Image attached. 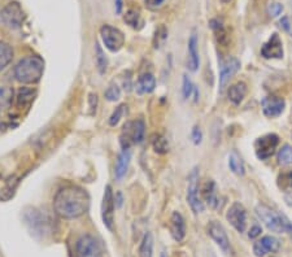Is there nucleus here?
Instances as JSON below:
<instances>
[{
	"label": "nucleus",
	"instance_id": "obj_1",
	"mask_svg": "<svg viewBox=\"0 0 292 257\" xmlns=\"http://www.w3.org/2000/svg\"><path fill=\"white\" fill-rule=\"evenodd\" d=\"M90 208V195L80 186H66L57 191L53 209L61 218L73 219L83 215Z\"/></svg>",
	"mask_w": 292,
	"mask_h": 257
},
{
	"label": "nucleus",
	"instance_id": "obj_2",
	"mask_svg": "<svg viewBox=\"0 0 292 257\" xmlns=\"http://www.w3.org/2000/svg\"><path fill=\"white\" fill-rule=\"evenodd\" d=\"M43 73H44V60L35 55L23 57L15 66L16 80L23 85L37 84L43 77Z\"/></svg>",
	"mask_w": 292,
	"mask_h": 257
},
{
	"label": "nucleus",
	"instance_id": "obj_3",
	"mask_svg": "<svg viewBox=\"0 0 292 257\" xmlns=\"http://www.w3.org/2000/svg\"><path fill=\"white\" fill-rule=\"evenodd\" d=\"M256 213L260 217L262 222L265 223V226L273 233H287V231H292V223L290 222V219L286 217L285 214L275 212L274 209L269 208L264 204L257 205L256 208Z\"/></svg>",
	"mask_w": 292,
	"mask_h": 257
},
{
	"label": "nucleus",
	"instance_id": "obj_4",
	"mask_svg": "<svg viewBox=\"0 0 292 257\" xmlns=\"http://www.w3.org/2000/svg\"><path fill=\"white\" fill-rule=\"evenodd\" d=\"M23 221L27 229L35 238H43L44 235L51 233L49 221L37 208H26L23 211Z\"/></svg>",
	"mask_w": 292,
	"mask_h": 257
},
{
	"label": "nucleus",
	"instance_id": "obj_5",
	"mask_svg": "<svg viewBox=\"0 0 292 257\" xmlns=\"http://www.w3.org/2000/svg\"><path fill=\"white\" fill-rule=\"evenodd\" d=\"M146 125L143 120L129 121L124 125L121 134L122 150H129L131 144H139L145 139Z\"/></svg>",
	"mask_w": 292,
	"mask_h": 257
},
{
	"label": "nucleus",
	"instance_id": "obj_6",
	"mask_svg": "<svg viewBox=\"0 0 292 257\" xmlns=\"http://www.w3.org/2000/svg\"><path fill=\"white\" fill-rule=\"evenodd\" d=\"M0 21L9 29H19L22 26L25 21V12L21 4L17 1H11L0 12Z\"/></svg>",
	"mask_w": 292,
	"mask_h": 257
},
{
	"label": "nucleus",
	"instance_id": "obj_7",
	"mask_svg": "<svg viewBox=\"0 0 292 257\" xmlns=\"http://www.w3.org/2000/svg\"><path fill=\"white\" fill-rule=\"evenodd\" d=\"M100 37L103 43L112 52H117L125 44V35L120 29L112 25H103L100 29Z\"/></svg>",
	"mask_w": 292,
	"mask_h": 257
},
{
	"label": "nucleus",
	"instance_id": "obj_8",
	"mask_svg": "<svg viewBox=\"0 0 292 257\" xmlns=\"http://www.w3.org/2000/svg\"><path fill=\"white\" fill-rule=\"evenodd\" d=\"M187 201L194 213L204 212V203L199 197V169L194 168L188 175V186H187Z\"/></svg>",
	"mask_w": 292,
	"mask_h": 257
},
{
	"label": "nucleus",
	"instance_id": "obj_9",
	"mask_svg": "<svg viewBox=\"0 0 292 257\" xmlns=\"http://www.w3.org/2000/svg\"><path fill=\"white\" fill-rule=\"evenodd\" d=\"M279 144V136L277 134H266V135L258 138L254 142V151L256 156L260 160H268L273 156Z\"/></svg>",
	"mask_w": 292,
	"mask_h": 257
},
{
	"label": "nucleus",
	"instance_id": "obj_10",
	"mask_svg": "<svg viewBox=\"0 0 292 257\" xmlns=\"http://www.w3.org/2000/svg\"><path fill=\"white\" fill-rule=\"evenodd\" d=\"M76 257H103L102 248L92 235H82L76 243Z\"/></svg>",
	"mask_w": 292,
	"mask_h": 257
},
{
	"label": "nucleus",
	"instance_id": "obj_11",
	"mask_svg": "<svg viewBox=\"0 0 292 257\" xmlns=\"http://www.w3.org/2000/svg\"><path fill=\"white\" fill-rule=\"evenodd\" d=\"M208 234L209 236L216 242V244L224 251L225 255L228 256H234V250H232L230 240L228 238V234L225 231L224 226L218 223L217 221H212L208 225Z\"/></svg>",
	"mask_w": 292,
	"mask_h": 257
},
{
	"label": "nucleus",
	"instance_id": "obj_12",
	"mask_svg": "<svg viewBox=\"0 0 292 257\" xmlns=\"http://www.w3.org/2000/svg\"><path fill=\"white\" fill-rule=\"evenodd\" d=\"M114 208H116V203H114L113 191H112V187L108 185L104 190V196H103L102 217L103 222L106 226V229H109V230H113Z\"/></svg>",
	"mask_w": 292,
	"mask_h": 257
},
{
	"label": "nucleus",
	"instance_id": "obj_13",
	"mask_svg": "<svg viewBox=\"0 0 292 257\" xmlns=\"http://www.w3.org/2000/svg\"><path fill=\"white\" fill-rule=\"evenodd\" d=\"M226 219L238 233H244L247 227V211L243 205L235 201L229 208L226 213Z\"/></svg>",
	"mask_w": 292,
	"mask_h": 257
},
{
	"label": "nucleus",
	"instance_id": "obj_14",
	"mask_svg": "<svg viewBox=\"0 0 292 257\" xmlns=\"http://www.w3.org/2000/svg\"><path fill=\"white\" fill-rule=\"evenodd\" d=\"M261 107H262V112H264V114H265L266 117L275 118L283 113V110H285V107H286V102L282 98H279V96L269 95V96H266V98L262 99Z\"/></svg>",
	"mask_w": 292,
	"mask_h": 257
},
{
	"label": "nucleus",
	"instance_id": "obj_15",
	"mask_svg": "<svg viewBox=\"0 0 292 257\" xmlns=\"http://www.w3.org/2000/svg\"><path fill=\"white\" fill-rule=\"evenodd\" d=\"M240 69V61L235 57H228L221 61L220 65V87L225 88L229 81L235 76Z\"/></svg>",
	"mask_w": 292,
	"mask_h": 257
},
{
	"label": "nucleus",
	"instance_id": "obj_16",
	"mask_svg": "<svg viewBox=\"0 0 292 257\" xmlns=\"http://www.w3.org/2000/svg\"><path fill=\"white\" fill-rule=\"evenodd\" d=\"M261 56L265 59H282L283 57V44L277 33H274L270 39L261 48Z\"/></svg>",
	"mask_w": 292,
	"mask_h": 257
},
{
	"label": "nucleus",
	"instance_id": "obj_17",
	"mask_svg": "<svg viewBox=\"0 0 292 257\" xmlns=\"http://www.w3.org/2000/svg\"><path fill=\"white\" fill-rule=\"evenodd\" d=\"M170 234L175 242H182L186 236V223L182 214L174 212L170 217Z\"/></svg>",
	"mask_w": 292,
	"mask_h": 257
},
{
	"label": "nucleus",
	"instance_id": "obj_18",
	"mask_svg": "<svg viewBox=\"0 0 292 257\" xmlns=\"http://www.w3.org/2000/svg\"><path fill=\"white\" fill-rule=\"evenodd\" d=\"M130 159H131L130 150H122L121 153L118 155L117 163H116V169H114V174H116L117 179H122L126 175L130 165Z\"/></svg>",
	"mask_w": 292,
	"mask_h": 257
},
{
	"label": "nucleus",
	"instance_id": "obj_19",
	"mask_svg": "<svg viewBox=\"0 0 292 257\" xmlns=\"http://www.w3.org/2000/svg\"><path fill=\"white\" fill-rule=\"evenodd\" d=\"M203 197L204 200L207 201L209 208L216 209L220 204L218 201V195H217V189H216V183L213 181H208L203 187Z\"/></svg>",
	"mask_w": 292,
	"mask_h": 257
},
{
	"label": "nucleus",
	"instance_id": "obj_20",
	"mask_svg": "<svg viewBox=\"0 0 292 257\" xmlns=\"http://www.w3.org/2000/svg\"><path fill=\"white\" fill-rule=\"evenodd\" d=\"M199 64H200V60H199V51H197V37L195 33H192L188 41V68L191 72H196Z\"/></svg>",
	"mask_w": 292,
	"mask_h": 257
},
{
	"label": "nucleus",
	"instance_id": "obj_21",
	"mask_svg": "<svg viewBox=\"0 0 292 257\" xmlns=\"http://www.w3.org/2000/svg\"><path fill=\"white\" fill-rule=\"evenodd\" d=\"M247 95V85L244 82H238V84L232 85L229 87L228 96L229 100L234 104V106H239L240 103L243 102Z\"/></svg>",
	"mask_w": 292,
	"mask_h": 257
},
{
	"label": "nucleus",
	"instance_id": "obj_22",
	"mask_svg": "<svg viewBox=\"0 0 292 257\" xmlns=\"http://www.w3.org/2000/svg\"><path fill=\"white\" fill-rule=\"evenodd\" d=\"M156 87V78L153 77V74L151 73H145L138 78L137 82V92L138 94H149L152 91L155 90Z\"/></svg>",
	"mask_w": 292,
	"mask_h": 257
},
{
	"label": "nucleus",
	"instance_id": "obj_23",
	"mask_svg": "<svg viewBox=\"0 0 292 257\" xmlns=\"http://www.w3.org/2000/svg\"><path fill=\"white\" fill-rule=\"evenodd\" d=\"M35 96H37V91L29 88V87H22V88H20L19 94H17V104L19 107L30 106L31 103L34 102Z\"/></svg>",
	"mask_w": 292,
	"mask_h": 257
},
{
	"label": "nucleus",
	"instance_id": "obj_24",
	"mask_svg": "<svg viewBox=\"0 0 292 257\" xmlns=\"http://www.w3.org/2000/svg\"><path fill=\"white\" fill-rule=\"evenodd\" d=\"M229 168L236 175H244V173H246L243 160L238 155L236 151H232L230 156H229Z\"/></svg>",
	"mask_w": 292,
	"mask_h": 257
},
{
	"label": "nucleus",
	"instance_id": "obj_25",
	"mask_svg": "<svg viewBox=\"0 0 292 257\" xmlns=\"http://www.w3.org/2000/svg\"><path fill=\"white\" fill-rule=\"evenodd\" d=\"M209 26H210V29H212L214 35H216V39L218 41V43H221V44H226L228 43V33L225 30L224 25H222L221 21H218V20H210Z\"/></svg>",
	"mask_w": 292,
	"mask_h": 257
},
{
	"label": "nucleus",
	"instance_id": "obj_26",
	"mask_svg": "<svg viewBox=\"0 0 292 257\" xmlns=\"http://www.w3.org/2000/svg\"><path fill=\"white\" fill-rule=\"evenodd\" d=\"M139 257H153V236L151 233H147L142 239Z\"/></svg>",
	"mask_w": 292,
	"mask_h": 257
},
{
	"label": "nucleus",
	"instance_id": "obj_27",
	"mask_svg": "<svg viewBox=\"0 0 292 257\" xmlns=\"http://www.w3.org/2000/svg\"><path fill=\"white\" fill-rule=\"evenodd\" d=\"M13 59V49L8 43L0 42V70H3Z\"/></svg>",
	"mask_w": 292,
	"mask_h": 257
},
{
	"label": "nucleus",
	"instance_id": "obj_28",
	"mask_svg": "<svg viewBox=\"0 0 292 257\" xmlns=\"http://www.w3.org/2000/svg\"><path fill=\"white\" fill-rule=\"evenodd\" d=\"M95 51H96L95 53L96 66H98L99 73H100V74H104L106 68H108V59H106L105 53H104V51H103L99 43H96L95 44Z\"/></svg>",
	"mask_w": 292,
	"mask_h": 257
},
{
	"label": "nucleus",
	"instance_id": "obj_29",
	"mask_svg": "<svg viewBox=\"0 0 292 257\" xmlns=\"http://www.w3.org/2000/svg\"><path fill=\"white\" fill-rule=\"evenodd\" d=\"M17 185H19V181L13 178V181H8L7 185L4 186V189L0 190V200L8 201L9 199L13 197L16 193V189H17Z\"/></svg>",
	"mask_w": 292,
	"mask_h": 257
},
{
	"label": "nucleus",
	"instance_id": "obj_30",
	"mask_svg": "<svg viewBox=\"0 0 292 257\" xmlns=\"http://www.w3.org/2000/svg\"><path fill=\"white\" fill-rule=\"evenodd\" d=\"M260 243H261V246L264 247L266 254H268V252H278V251H279V247H281L279 240H278L277 238L271 236V235L264 236V238L260 240Z\"/></svg>",
	"mask_w": 292,
	"mask_h": 257
},
{
	"label": "nucleus",
	"instance_id": "obj_31",
	"mask_svg": "<svg viewBox=\"0 0 292 257\" xmlns=\"http://www.w3.org/2000/svg\"><path fill=\"white\" fill-rule=\"evenodd\" d=\"M278 164L279 165H291L292 164V147L289 144H285L278 152Z\"/></svg>",
	"mask_w": 292,
	"mask_h": 257
},
{
	"label": "nucleus",
	"instance_id": "obj_32",
	"mask_svg": "<svg viewBox=\"0 0 292 257\" xmlns=\"http://www.w3.org/2000/svg\"><path fill=\"white\" fill-rule=\"evenodd\" d=\"M152 147H153L156 153H160V155H164L169 151L167 139L163 135H155V138L152 139Z\"/></svg>",
	"mask_w": 292,
	"mask_h": 257
},
{
	"label": "nucleus",
	"instance_id": "obj_33",
	"mask_svg": "<svg viewBox=\"0 0 292 257\" xmlns=\"http://www.w3.org/2000/svg\"><path fill=\"white\" fill-rule=\"evenodd\" d=\"M13 100V88L12 87H0V108H8Z\"/></svg>",
	"mask_w": 292,
	"mask_h": 257
},
{
	"label": "nucleus",
	"instance_id": "obj_34",
	"mask_svg": "<svg viewBox=\"0 0 292 257\" xmlns=\"http://www.w3.org/2000/svg\"><path fill=\"white\" fill-rule=\"evenodd\" d=\"M125 22L127 23V25H130L131 27H135V29H137V26L139 25V22H141V15H139V12L134 11V9H130V11L126 12Z\"/></svg>",
	"mask_w": 292,
	"mask_h": 257
},
{
	"label": "nucleus",
	"instance_id": "obj_35",
	"mask_svg": "<svg viewBox=\"0 0 292 257\" xmlns=\"http://www.w3.org/2000/svg\"><path fill=\"white\" fill-rule=\"evenodd\" d=\"M104 96L109 102H116V100L121 98V90H120V87L117 85H112V86L106 88L105 92H104Z\"/></svg>",
	"mask_w": 292,
	"mask_h": 257
},
{
	"label": "nucleus",
	"instance_id": "obj_36",
	"mask_svg": "<svg viewBox=\"0 0 292 257\" xmlns=\"http://www.w3.org/2000/svg\"><path fill=\"white\" fill-rule=\"evenodd\" d=\"M127 107L125 106V104H121L120 107H117L116 108V110H114L113 113H112V116L109 117V125L110 126H116L120 122V120H121L122 117H124V114H125V110Z\"/></svg>",
	"mask_w": 292,
	"mask_h": 257
},
{
	"label": "nucleus",
	"instance_id": "obj_37",
	"mask_svg": "<svg viewBox=\"0 0 292 257\" xmlns=\"http://www.w3.org/2000/svg\"><path fill=\"white\" fill-rule=\"evenodd\" d=\"M167 38V29H165V26H163V25H161V26H160L155 33V42H153V44H155V48H159V47H161V44L165 42V39Z\"/></svg>",
	"mask_w": 292,
	"mask_h": 257
},
{
	"label": "nucleus",
	"instance_id": "obj_38",
	"mask_svg": "<svg viewBox=\"0 0 292 257\" xmlns=\"http://www.w3.org/2000/svg\"><path fill=\"white\" fill-rule=\"evenodd\" d=\"M195 86L192 85L191 80L187 76H183V87H182V94H183V99L186 100L191 96L192 94V91H194Z\"/></svg>",
	"mask_w": 292,
	"mask_h": 257
},
{
	"label": "nucleus",
	"instance_id": "obj_39",
	"mask_svg": "<svg viewBox=\"0 0 292 257\" xmlns=\"http://www.w3.org/2000/svg\"><path fill=\"white\" fill-rule=\"evenodd\" d=\"M283 12V5L281 3H277V1H273V3L269 4L268 7V13H269L271 17H278Z\"/></svg>",
	"mask_w": 292,
	"mask_h": 257
},
{
	"label": "nucleus",
	"instance_id": "obj_40",
	"mask_svg": "<svg viewBox=\"0 0 292 257\" xmlns=\"http://www.w3.org/2000/svg\"><path fill=\"white\" fill-rule=\"evenodd\" d=\"M191 138H192V142H194L195 146H197V144L201 143V139H203V132H201V130L199 126H195V128H192Z\"/></svg>",
	"mask_w": 292,
	"mask_h": 257
},
{
	"label": "nucleus",
	"instance_id": "obj_41",
	"mask_svg": "<svg viewBox=\"0 0 292 257\" xmlns=\"http://www.w3.org/2000/svg\"><path fill=\"white\" fill-rule=\"evenodd\" d=\"M88 104H90V114H94L96 112V106H98V95L96 94H90L88 96Z\"/></svg>",
	"mask_w": 292,
	"mask_h": 257
},
{
	"label": "nucleus",
	"instance_id": "obj_42",
	"mask_svg": "<svg viewBox=\"0 0 292 257\" xmlns=\"http://www.w3.org/2000/svg\"><path fill=\"white\" fill-rule=\"evenodd\" d=\"M279 25H281V27L283 29V30H286L287 33L292 34V23L291 21H290L289 17H283V19L279 21Z\"/></svg>",
	"mask_w": 292,
	"mask_h": 257
},
{
	"label": "nucleus",
	"instance_id": "obj_43",
	"mask_svg": "<svg viewBox=\"0 0 292 257\" xmlns=\"http://www.w3.org/2000/svg\"><path fill=\"white\" fill-rule=\"evenodd\" d=\"M253 254H254V256H257V257H264L266 255L265 250H264V247L261 246L260 240L253 244Z\"/></svg>",
	"mask_w": 292,
	"mask_h": 257
},
{
	"label": "nucleus",
	"instance_id": "obj_44",
	"mask_svg": "<svg viewBox=\"0 0 292 257\" xmlns=\"http://www.w3.org/2000/svg\"><path fill=\"white\" fill-rule=\"evenodd\" d=\"M261 233H262L261 226H258V225H254V226L250 227V233H248V236H250V239H254V238H257L258 235L261 234Z\"/></svg>",
	"mask_w": 292,
	"mask_h": 257
},
{
	"label": "nucleus",
	"instance_id": "obj_45",
	"mask_svg": "<svg viewBox=\"0 0 292 257\" xmlns=\"http://www.w3.org/2000/svg\"><path fill=\"white\" fill-rule=\"evenodd\" d=\"M165 0H145L146 5L148 8H151V9H156V8H159L163 5V3Z\"/></svg>",
	"mask_w": 292,
	"mask_h": 257
},
{
	"label": "nucleus",
	"instance_id": "obj_46",
	"mask_svg": "<svg viewBox=\"0 0 292 257\" xmlns=\"http://www.w3.org/2000/svg\"><path fill=\"white\" fill-rule=\"evenodd\" d=\"M122 201H124L122 193H116V199H114V203H116V207H117V208H120V207H121Z\"/></svg>",
	"mask_w": 292,
	"mask_h": 257
},
{
	"label": "nucleus",
	"instance_id": "obj_47",
	"mask_svg": "<svg viewBox=\"0 0 292 257\" xmlns=\"http://www.w3.org/2000/svg\"><path fill=\"white\" fill-rule=\"evenodd\" d=\"M283 179H285L286 181V183H287V186H289L290 189H292V171L291 173H287V174H285V175H283Z\"/></svg>",
	"mask_w": 292,
	"mask_h": 257
},
{
	"label": "nucleus",
	"instance_id": "obj_48",
	"mask_svg": "<svg viewBox=\"0 0 292 257\" xmlns=\"http://www.w3.org/2000/svg\"><path fill=\"white\" fill-rule=\"evenodd\" d=\"M116 12L118 15L122 12V0H116Z\"/></svg>",
	"mask_w": 292,
	"mask_h": 257
},
{
	"label": "nucleus",
	"instance_id": "obj_49",
	"mask_svg": "<svg viewBox=\"0 0 292 257\" xmlns=\"http://www.w3.org/2000/svg\"><path fill=\"white\" fill-rule=\"evenodd\" d=\"M221 1H222V3H230V1H231V0H221Z\"/></svg>",
	"mask_w": 292,
	"mask_h": 257
},
{
	"label": "nucleus",
	"instance_id": "obj_50",
	"mask_svg": "<svg viewBox=\"0 0 292 257\" xmlns=\"http://www.w3.org/2000/svg\"><path fill=\"white\" fill-rule=\"evenodd\" d=\"M161 257H167V254H165V252H161Z\"/></svg>",
	"mask_w": 292,
	"mask_h": 257
},
{
	"label": "nucleus",
	"instance_id": "obj_51",
	"mask_svg": "<svg viewBox=\"0 0 292 257\" xmlns=\"http://www.w3.org/2000/svg\"><path fill=\"white\" fill-rule=\"evenodd\" d=\"M291 199H292V197H291Z\"/></svg>",
	"mask_w": 292,
	"mask_h": 257
}]
</instances>
